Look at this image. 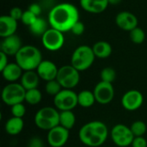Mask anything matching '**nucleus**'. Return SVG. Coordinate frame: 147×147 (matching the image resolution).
I'll return each instance as SVG.
<instances>
[{"mask_svg":"<svg viewBox=\"0 0 147 147\" xmlns=\"http://www.w3.org/2000/svg\"><path fill=\"white\" fill-rule=\"evenodd\" d=\"M130 128H131V131H132L133 134L134 135V137L144 136L147 130L146 124L142 121H136L133 122Z\"/></svg>","mask_w":147,"mask_h":147,"instance_id":"nucleus-28","label":"nucleus"},{"mask_svg":"<svg viewBox=\"0 0 147 147\" xmlns=\"http://www.w3.org/2000/svg\"><path fill=\"white\" fill-rule=\"evenodd\" d=\"M109 137V129L101 121H91L84 124L78 132L81 143L89 147H99L103 145Z\"/></svg>","mask_w":147,"mask_h":147,"instance_id":"nucleus-2","label":"nucleus"},{"mask_svg":"<svg viewBox=\"0 0 147 147\" xmlns=\"http://www.w3.org/2000/svg\"><path fill=\"white\" fill-rule=\"evenodd\" d=\"M131 146L147 147V140H146V138L144 136H142V137H134Z\"/></svg>","mask_w":147,"mask_h":147,"instance_id":"nucleus-35","label":"nucleus"},{"mask_svg":"<svg viewBox=\"0 0 147 147\" xmlns=\"http://www.w3.org/2000/svg\"><path fill=\"white\" fill-rule=\"evenodd\" d=\"M108 1H109V3L111 5H115L121 2V0H108Z\"/></svg>","mask_w":147,"mask_h":147,"instance_id":"nucleus-39","label":"nucleus"},{"mask_svg":"<svg viewBox=\"0 0 147 147\" xmlns=\"http://www.w3.org/2000/svg\"><path fill=\"white\" fill-rule=\"evenodd\" d=\"M48 22L44 19V18H41V17H38L35 22L30 26L28 27L29 28V30L30 32L35 35V36H40L42 37V35L47 31V29L49 28H48Z\"/></svg>","mask_w":147,"mask_h":147,"instance_id":"nucleus-25","label":"nucleus"},{"mask_svg":"<svg viewBox=\"0 0 147 147\" xmlns=\"http://www.w3.org/2000/svg\"><path fill=\"white\" fill-rule=\"evenodd\" d=\"M23 15V10L19 7H13L9 11V16L16 21L22 19Z\"/></svg>","mask_w":147,"mask_h":147,"instance_id":"nucleus-34","label":"nucleus"},{"mask_svg":"<svg viewBox=\"0 0 147 147\" xmlns=\"http://www.w3.org/2000/svg\"><path fill=\"white\" fill-rule=\"evenodd\" d=\"M15 58L16 63H17L24 71H36L37 67L43 60L40 49L32 45L22 46Z\"/></svg>","mask_w":147,"mask_h":147,"instance_id":"nucleus-3","label":"nucleus"},{"mask_svg":"<svg viewBox=\"0 0 147 147\" xmlns=\"http://www.w3.org/2000/svg\"><path fill=\"white\" fill-rule=\"evenodd\" d=\"M71 32L75 34V35H81L84 34V24L80 22V21H78L71 28Z\"/></svg>","mask_w":147,"mask_h":147,"instance_id":"nucleus-33","label":"nucleus"},{"mask_svg":"<svg viewBox=\"0 0 147 147\" xmlns=\"http://www.w3.org/2000/svg\"><path fill=\"white\" fill-rule=\"evenodd\" d=\"M94 95L96 102L106 105L111 102L115 97V89L111 83L100 81L94 88Z\"/></svg>","mask_w":147,"mask_h":147,"instance_id":"nucleus-11","label":"nucleus"},{"mask_svg":"<svg viewBox=\"0 0 147 147\" xmlns=\"http://www.w3.org/2000/svg\"><path fill=\"white\" fill-rule=\"evenodd\" d=\"M112 141L119 147L131 146L134 135L133 134L130 127L124 124H117L114 126L110 132Z\"/></svg>","mask_w":147,"mask_h":147,"instance_id":"nucleus-9","label":"nucleus"},{"mask_svg":"<svg viewBox=\"0 0 147 147\" xmlns=\"http://www.w3.org/2000/svg\"><path fill=\"white\" fill-rule=\"evenodd\" d=\"M116 25L122 30L131 31L138 27V18L137 16L129 11H121L117 14L115 17Z\"/></svg>","mask_w":147,"mask_h":147,"instance_id":"nucleus-15","label":"nucleus"},{"mask_svg":"<svg viewBox=\"0 0 147 147\" xmlns=\"http://www.w3.org/2000/svg\"><path fill=\"white\" fill-rule=\"evenodd\" d=\"M144 102L143 94L137 90H130L121 97V106L127 111H135L141 108Z\"/></svg>","mask_w":147,"mask_h":147,"instance_id":"nucleus-12","label":"nucleus"},{"mask_svg":"<svg viewBox=\"0 0 147 147\" xmlns=\"http://www.w3.org/2000/svg\"><path fill=\"white\" fill-rule=\"evenodd\" d=\"M28 10L31 11L33 14H34L36 16H40V13H41V7L39 3H31L28 7Z\"/></svg>","mask_w":147,"mask_h":147,"instance_id":"nucleus-37","label":"nucleus"},{"mask_svg":"<svg viewBox=\"0 0 147 147\" xmlns=\"http://www.w3.org/2000/svg\"><path fill=\"white\" fill-rule=\"evenodd\" d=\"M40 79L48 82L57 78L59 68L51 60H42L36 69Z\"/></svg>","mask_w":147,"mask_h":147,"instance_id":"nucleus-16","label":"nucleus"},{"mask_svg":"<svg viewBox=\"0 0 147 147\" xmlns=\"http://www.w3.org/2000/svg\"><path fill=\"white\" fill-rule=\"evenodd\" d=\"M78 21H79L78 9L75 5L69 3L55 5L48 14L49 26L62 33L71 31Z\"/></svg>","mask_w":147,"mask_h":147,"instance_id":"nucleus-1","label":"nucleus"},{"mask_svg":"<svg viewBox=\"0 0 147 147\" xmlns=\"http://www.w3.org/2000/svg\"><path fill=\"white\" fill-rule=\"evenodd\" d=\"M26 90L21 84L9 83L5 85L2 90V101L8 106L12 107L15 104L22 103L25 101Z\"/></svg>","mask_w":147,"mask_h":147,"instance_id":"nucleus-6","label":"nucleus"},{"mask_svg":"<svg viewBox=\"0 0 147 147\" xmlns=\"http://www.w3.org/2000/svg\"><path fill=\"white\" fill-rule=\"evenodd\" d=\"M28 147H44V143L40 138L33 137L29 140L28 143Z\"/></svg>","mask_w":147,"mask_h":147,"instance_id":"nucleus-36","label":"nucleus"},{"mask_svg":"<svg viewBox=\"0 0 147 147\" xmlns=\"http://www.w3.org/2000/svg\"><path fill=\"white\" fill-rule=\"evenodd\" d=\"M22 47V44L21 39L15 34L13 35L3 38L0 44V50L8 56H16Z\"/></svg>","mask_w":147,"mask_h":147,"instance_id":"nucleus-14","label":"nucleus"},{"mask_svg":"<svg viewBox=\"0 0 147 147\" xmlns=\"http://www.w3.org/2000/svg\"><path fill=\"white\" fill-rule=\"evenodd\" d=\"M17 21L9 16H0V36L5 38L16 34L17 29Z\"/></svg>","mask_w":147,"mask_h":147,"instance_id":"nucleus-17","label":"nucleus"},{"mask_svg":"<svg viewBox=\"0 0 147 147\" xmlns=\"http://www.w3.org/2000/svg\"><path fill=\"white\" fill-rule=\"evenodd\" d=\"M96 102V101L93 91H90L89 90H84L78 93V103L82 108H90L95 104Z\"/></svg>","mask_w":147,"mask_h":147,"instance_id":"nucleus-23","label":"nucleus"},{"mask_svg":"<svg viewBox=\"0 0 147 147\" xmlns=\"http://www.w3.org/2000/svg\"><path fill=\"white\" fill-rule=\"evenodd\" d=\"M53 104L59 111L73 110L78 105V94L73 90L63 89L53 98Z\"/></svg>","mask_w":147,"mask_h":147,"instance_id":"nucleus-8","label":"nucleus"},{"mask_svg":"<svg viewBox=\"0 0 147 147\" xmlns=\"http://www.w3.org/2000/svg\"><path fill=\"white\" fill-rule=\"evenodd\" d=\"M70 130L59 125L48 131L47 140L51 147H63L68 141Z\"/></svg>","mask_w":147,"mask_h":147,"instance_id":"nucleus-13","label":"nucleus"},{"mask_svg":"<svg viewBox=\"0 0 147 147\" xmlns=\"http://www.w3.org/2000/svg\"><path fill=\"white\" fill-rule=\"evenodd\" d=\"M92 49H93L96 58H98V59H107L112 53L111 45L105 40L97 41L96 43L94 44V46L92 47Z\"/></svg>","mask_w":147,"mask_h":147,"instance_id":"nucleus-22","label":"nucleus"},{"mask_svg":"<svg viewBox=\"0 0 147 147\" xmlns=\"http://www.w3.org/2000/svg\"><path fill=\"white\" fill-rule=\"evenodd\" d=\"M76 124V115L72 110L59 111V125L63 127L71 130Z\"/></svg>","mask_w":147,"mask_h":147,"instance_id":"nucleus-24","label":"nucleus"},{"mask_svg":"<svg viewBox=\"0 0 147 147\" xmlns=\"http://www.w3.org/2000/svg\"><path fill=\"white\" fill-rule=\"evenodd\" d=\"M79 71H78L71 65H65L62 67L59 68L57 80L61 84L63 89H74L80 81V74Z\"/></svg>","mask_w":147,"mask_h":147,"instance_id":"nucleus-7","label":"nucleus"},{"mask_svg":"<svg viewBox=\"0 0 147 147\" xmlns=\"http://www.w3.org/2000/svg\"><path fill=\"white\" fill-rule=\"evenodd\" d=\"M35 126L45 131H49L59 125V111L54 107H43L34 115Z\"/></svg>","mask_w":147,"mask_h":147,"instance_id":"nucleus-4","label":"nucleus"},{"mask_svg":"<svg viewBox=\"0 0 147 147\" xmlns=\"http://www.w3.org/2000/svg\"><path fill=\"white\" fill-rule=\"evenodd\" d=\"M41 99H42V94L40 91V90H38V88L26 90L25 102L28 104L37 105L41 102Z\"/></svg>","mask_w":147,"mask_h":147,"instance_id":"nucleus-26","label":"nucleus"},{"mask_svg":"<svg viewBox=\"0 0 147 147\" xmlns=\"http://www.w3.org/2000/svg\"><path fill=\"white\" fill-rule=\"evenodd\" d=\"M108 0H80V6L91 14H100L109 6Z\"/></svg>","mask_w":147,"mask_h":147,"instance_id":"nucleus-18","label":"nucleus"},{"mask_svg":"<svg viewBox=\"0 0 147 147\" xmlns=\"http://www.w3.org/2000/svg\"><path fill=\"white\" fill-rule=\"evenodd\" d=\"M40 77L36 71H24L21 78V84L26 90L37 89L40 84Z\"/></svg>","mask_w":147,"mask_h":147,"instance_id":"nucleus-20","label":"nucleus"},{"mask_svg":"<svg viewBox=\"0 0 147 147\" xmlns=\"http://www.w3.org/2000/svg\"><path fill=\"white\" fill-rule=\"evenodd\" d=\"M38 17H39V16H36L34 14H33L31 11H29V10L28 9V10L23 11V15H22V17L21 21H22V22L24 25H26V26H28V27H30V26L35 22V20H36Z\"/></svg>","mask_w":147,"mask_h":147,"instance_id":"nucleus-32","label":"nucleus"},{"mask_svg":"<svg viewBox=\"0 0 147 147\" xmlns=\"http://www.w3.org/2000/svg\"><path fill=\"white\" fill-rule=\"evenodd\" d=\"M23 127H24V121L22 118H17L14 116H12L6 121L4 127L5 132L9 135H12V136L18 135L19 134H21L22 131L23 130Z\"/></svg>","mask_w":147,"mask_h":147,"instance_id":"nucleus-21","label":"nucleus"},{"mask_svg":"<svg viewBox=\"0 0 147 147\" xmlns=\"http://www.w3.org/2000/svg\"><path fill=\"white\" fill-rule=\"evenodd\" d=\"M96 59L92 47L87 45H82L78 47L71 59V65L79 71L88 70L94 63Z\"/></svg>","mask_w":147,"mask_h":147,"instance_id":"nucleus-5","label":"nucleus"},{"mask_svg":"<svg viewBox=\"0 0 147 147\" xmlns=\"http://www.w3.org/2000/svg\"><path fill=\"white\" fill-rule=\"evenodd\" d=\"M8 64V55L0 51V71H2L7 66Z\"/></svg>","mask_w":147,"mask_h":147,"instance_id":"nucleus-38","label":"nucleus"},{"mask_svg":"<svg viewBox=\"0 0 147 147\" xmlns=\"http://www.w3.org/2000/svg\"><path fill=\"white\" fill-rule=\"evenodd\" d=\"M130 39L135 44H141L145 41L146 33L141 28L137 27L130 31Z\"/></svg>","mask_w":147,"mask_h":147,"instance_id":"nucleus-29","label":"nucleus"},{"mask_svg":"<svg viewBox=\"0 0 147 147\" xmlns=\"http://www.w3.org/2000/svg\"><path fill=\"white\" fill-rule=\"evenodd\" d=\"M100 78H101V81L112 84L116 78V71L112 67H105L101 71Z\"/></svg>","mask_w":147,"mask_h":147,"instance_id":"nucleus-30","label":"nucleus"},{"mask_svg":"<svg viewBox=\"0 0 147 147\" xmlns=\"http://www.w3.org/2000/svg\"><path fill=\"white\" fill-rule=\"evenodd\" d=\"M10 112L12 116L17 118H22L26 114V107L22 102L15 104L12 107H10Z\"/></svg>","mask_w":147,"mask_h":147,"instance_id":"nucleus-31","label":"nucleus"},{"mask_svg":"<svg viewBox=\"0 0 147 147\" xmlns=\"http://www.w3.org/2000/svg\"><path fill=\"white\" fill-rule=\"evenodd\" d=\"M41 41L43 47L51 52H55L61 49L65 43V37L61 31L49 28L42 35Z\"/></svg>","mask_w":147,"mask_h":147,"instance_id":"nucleus-10","label":"nucleus"},{"mask_svg":"<svg viewBox=\"0 0 147 147\" xmlns=\"http://www.w3.org/2000/svg\"><path fill=\"white\" fill-rule=\"evenodd\" d=\"M128 147H132V146H128Z\"/></svg>","mask_w":147,"mask_h":147,"instance_id":"nucleus-40","label":"nucleus"},{"mask_svg":"<svg viewBox=\"0 0 147 147\" xmlns=\"http://www.w3.org/2000/svg\"><path fill=\"white\" fill-rule=\"evenodd\" d=\"M62 90L63 88L57 79L48 81L47 82L45 85V91L47 92V94L53 96H55L56 95H58Z\"/></svg>","mask_w":147,"mask_h":147,"instance_id":"nucleus-27","label":"nucleus"},{"mask_svg":"<svg viewBox=\"0 0 147 147\" xmlns=\"http://www.w3.org/2000/svg\"><path fill=\"white\" fill-rule=\"evenodd\" d=\"M23 71H24L17 63H9L1 72L4 80L9 83H16L17 80L21 79Z\"/></svg>","mask_w":147,"mask_h":147,"instance_id":"nucleus-19","label":"nucleus"}]
</instances>
